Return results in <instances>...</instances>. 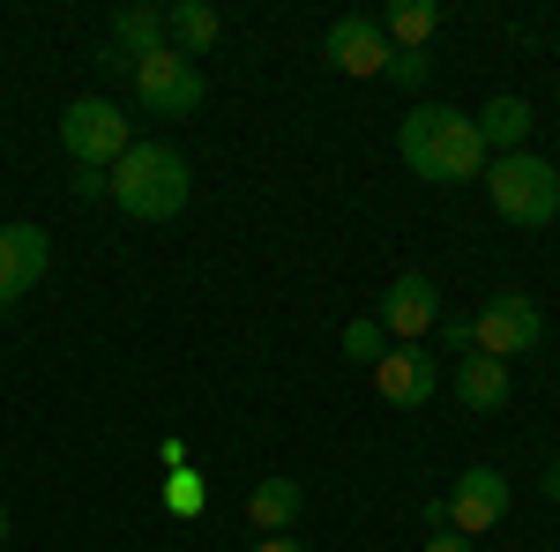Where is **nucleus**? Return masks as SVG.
<instances>
[{
	"mask_svg": "<svg viewBox=\"0 0 560 552\" xmlns=\"http://www.w3.org/2000/svg\"><path fill=\"white\" fill-rule=\"evenodd\" d=\"M135 105L150 113V120H187L195 105H202V68L187 60V52H150V60H135Z\"/></svg>",
	"mask_w": 560,
	"mask_h": 552,
	"instance_id": "nucleus-6",
	"label": "nucleus"
},
{
	"mask_svg": "<svg viewBox=\"0 0 560 552\" xmlns=\"http://www.w3.org/2000/svg\"><path fill=\"white\" fill-rule=\"evenodd\" d=\"M374 388L396 411H427L433 388H441V366L427 359V343H388V359L374 366Z\"/></svg>",
	"mask_w": 560,
	"mask_h": 552,
	"instance_id": "nucleus-10",
	"label": "nucleus"
},
{
	"mask_svg": "<svg viewBox=\"0 0 560 552\" xmlns=\"http://www.w3.org/2000/svg\"><path fill=\"white\" fill-rule=\"evenodd\" d=\"M255 552H306V545H300V538H292V530H284V538H261Z\"/></svg>",
	"mask_w": 560,
	"mask_h": 552,
	"instance_id": "nucleus-24",
	"label": "nucleus"
},
{
	"mask_svg": "<svg viewBox=\"0 0 560 552\" xmlns=\"http://www.w3.org/2000/svg\"><path fill=\"white\" fill-rule=\"evenodd\" d=\"M486 202L523 224V232H538V224H553L560 216V172L538 157V150H516V157H493L486 165Z\"/></svg>",
	"mask_w": 560,
	"mask_h": 552,
	"instance_id": "nucleus-3",
	"label": "nucleus"
},
{
	"mask_svg": "<svg viewBox=\"0 0 560 552\" xmlns=\"http://www.w3.org/2000/svg\"><path fill=\"white\" fill-rule=\"evenodd\" d=\"M456 396H464L471 411H501V403H509V366L486 359V351H464V359H456Z\"/></svg>",
	"mask_w": 560,
	"mask_h": 552,
	"instance_id": "nucleus-15",
	"label": "nucleus"
},
{
	"mask_svg": "<svg viewBox=\"0 0 560 552\" xmlns=\"http://www.w3.org/2000/svg\"><path fill=\"white\" fill-rule=\"evenodd\" d=\"M322 52H329V68H345V75H388V31L382 15H337L329 23V38H322Z\"/></svg>",
	"mask_w": 560,
	"mask_h": 552,
	"instance_id": "nucleus-11",
	"label": "nucleus"
},
{
	"mask_svg": "<svg viewBox=\"0 0 560 552\" xmlns=\"http://www.w3.org/2000/svg\"><path fill=\"white\" fill-rule=\"evenodd\" d=\"M300 508H306L300 478H261L255 493H247V522H255L261 538H284V530H300Z\"/></svg>",
	"mask_w": 560,
	"mask_h": 552,
	"instance_id": "nucleus-12",
	"label": "nucleus"
},
{
	"mask_svg": "<svg viewBox=\"0 0 560 552\" xmlns=\"http://www.w3.org/2000/svg\"><path fill=\"white\" fill-rule=\"evenodd\" d=\"M52 269V232L45 224H0V314Z\"/></svg>",
	"mask_w": 560,
	"mask_h": 552,
	"instance_id": "nucleus-8",
	"label": "nucleus"
},
{
	"mask_svg": "<svg viewBox=\"0 0 560 552\" xmlns=\"http://www.w3.org/2000/svg\"><path fill=\"white\" fill-rule=\"evenodd\" d=\"M60 150L75 157V172H105L128 157V120H120V105L113 97H75L68 113H60Z\"/></svg>",
	"mask_w": 560,
	"mask_h": 552,
	"instance_id": "nucleus-4",
	"label": "nucleus"
},
{
	"mask_svg": "<svg viewBox=\"0 0 560 552\" xmlns=\"http://www.w3.org/2000/svg\"><path fill=\"white\" fill-rule=\"evenodd\" d=\"M345 351L359 359V366H382L388 359V329L374 321V314H359V321H345Z\"/></svg>",
	"mask_w": 560,
	"mask_h": 552,
	"instance_id": "nucleus-18",
	"label": "nucleus"
},
{
	"mask_svg": "<svg viewBox=\"0 0 560 552\" xmlns=\"http://www.w3.org/2000/svg\"><path fill=\"white\" fill-rule=\"evenodd\" d=\"M441 501H448V530H456V538H486V530L509 515V478L493 463H471Z\"/></svg>",
	"mask_w": 560,
	"mask_h": 552,
	"instance_id": "nucleus-7",
	"label": "nucleus"
},
{
	"mask_svg": "<svg viewBox=\"0 0 560 552\" xmlns=\"http://www.w3.org/2000/svg\"><path fill=\"white\" fill-rule=\"evenodd\" d=\"M382 31H388L396 52H427V38L441 31V0H396L382 15Z\"/></svg>",
	"mask_w": 560,
	"mask_h": 552,
	"instance_id": "nucleus-17",
	"label": "nucleus"
},
{
	"mask_svg": "<svg viewBox=\"0 0 560 552\" xmlns=\"http://www.w3.org/2000/svg\"><path fill=\"white\" fill-rule=\"evenodd\" d=\"M0 538H8V508H0Z\"/></svg>",
	"mask_w": 560,
	"mask_h": 552,
	"instance_id": "nucleus-25",
	"label": "nucleus"
},
{
	"mask_svg": "<svg viewBox=\"0 0 560 552\" xmlns=\"http://www.w3.org/2000/svg\"><path fill=\"white\" fill-rule=\"evenodd\" d=\"M538 493H546V501H553V508H560V456H553V463H546V470H538Z\"/></svg>",
	"mask_w": 560,
	"mask_h": 552,
	"instance_id": "nucleus-22",
	"label": "nucleus"
},
{
	"mask_svg": "<svg viewBox=\"0 0 560 552\" xmlns=\"http://www.w3.org/2000/svg\"><path fill=\"white\" fill-rule=\"evenodd\" d=\"M471 337H478L486 359H501V366H509V359H530V351L546 343V314H538V298H530V292L509 284V292H493L486 306H478Z\"/></svg>",
	"mask_w": 560,
	"mask_h": 552,
	"instance_id": "nucleus-5",
	"label": "nucleus"
},
{
	"mask_svg": "<svg viewBox=\"0 0 560 552\" xmlns=\"http://www.w3.org/2000/svg\"><path fill=\"white\" fill-rule=\"evenodd\" d=\"M217 38H224V15H217L210 0H173V8H165V45H173V52L202 60Z\"/></svg>",
	"mask_w": 560,
	"mask_h": 552,
	"instance_id": "nucleus-13",
	"label": "nucleus"
},
{
	"mask_svg": "<svg viewBox=\"0 0 560 552\" xmlns=\"http://www.w3.org/2000/svg\"><path fill=\"white\" fill-rule=\"evenodd\" d=\"M113 52L120 60H150V52H165V8H120L113 15Z\"/></svg>",
	"mask_w": 560,
	"mask_h": 552,
	"instance_id": "nucleus-16",
	"label": "nucleus"
},
{
	"mask_svg": "<svg viewBox=\"0 0 560 552\" xmlns=\"http://www.w3.org/2000/svg\"><path fill=\"white\" fill-rule=\"evenodd\" d=\"M427 552H471V538H456V530H441V538H427Z\"/></svg>",
	"mask_w": 560,
	"mask_h": 552,
	"instance_id": "nucleus-23",
	"label": "nucleus"
},
{
	"mask_svg": "<svg viewBox=\"0 0 560 552\" xmlns=\"http://www.w3.org/2000/svg\"><path fill=\"white\" fill-rule=\"evenodd\" d=\"M441 329V343L448 351H478V337H471V314H448V321H433Z\"/></svg>",
	"mask_w": 560,
	"mask_h": 552,
	"instance_id": "nucleus-21",
	"label": "nucleus"
},
{
	"mask_svg": "<svg viewBox=\"0 0 560 552\" xmlns=\"http://www.w3.org/2000/svg\"><path fill=\"white\" fill-rule=\"evenodd\" d=\"M427 75H433L427 52H388V83L396 90H427Z\"/></svg>",
	"mask_w": 560,
	"mask_h": 552,
	"instance_id": "nucleus-20",
	"label": "nucleus"
},
{
	"mask_svg": "<svg viewBox=\"0 0 560 552\" xmlns=\"http://www.w3.org/2000/svg\"><path fill=\"white\" fill-rule=\"evenodd\" d=\"M530 128H538V113H530L523 97H493V105L478 113V142H486V157H493V150L516 157L523 142H530Z\"/></svg>",
	"mask_w": 560,
	"mask_h": 552,
	"instance_id": "nucleus-14",
	"label": "nucleus"
},
{
	"mask_svg": "<svg viewBox=\"0 0 560 552\" xmlns=\"http://www.w3.org/2000/svg\"><path fill=\"white\" fill-rule=\"evenodd\" d=\"M165 508L173 515H202L210 508V485H202L195 470H173V478H165Z\"/></svg>",
	"mask_w": 560,
	"mask_h": 552,
	"instance_id": "nucleus-19",
	"label": "nucleus"
},
{
	"mask_svg": "<svg viewBox=\"0 0 560 552\" xmlns=\"http://www.w3.org/2000/svg\"><path fill=\"white\" fill-rule=\"evenodd\" d=\"M374 321L388 329V343H427V329L441 321V292H433V277H396L382 292V306H374Z\"/></svg>",
	"mask_w": 560,
	"mask_h": 552,
	"instance_id": "nucleus-9",
	"label": "nucleus"
},
{
	"mask_svg": "<svg viewBox=\"0 0 560 552\" xmlns=\"http://www.w3.org/2000/svg\"><path fill=\"white\" fill-rule=\"evenodd\" d=\"M396 150H404V165L419 172V179H433V187H464V179H478V172L493 165L486 142H478V120L456 113V105H411L404 128H396Z\"/></svg>",
	"mask_w": 560,
	"mask_h": 552,
	"instance_id": "nucleus-1",
	"label": "nucleus"
},
{
	"mask_svg": "<svg viewBox=\"0 0 560 552\" xmlns=\"http://www.w3.org/2000/svg\"><path fill=\"white\" fill-rule=\"evenodd\" d=\"M105 195H113L120 216H135V224H165V216L187 210L195 172H187V157H179L173 142H128V157L113 165Z\"/></svg>",
	"mask_w": 560,
	"mask_h": 552,
	"instance_id": "nucleus-2",
	"label": "nucleus"
}]
</instances>
